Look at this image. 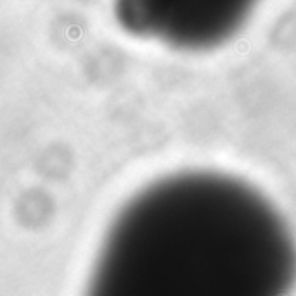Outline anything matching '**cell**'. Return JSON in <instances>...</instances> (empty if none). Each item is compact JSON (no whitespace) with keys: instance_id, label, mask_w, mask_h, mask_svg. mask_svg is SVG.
<instances>
[{"instance_id":"6da1fadb","label":"cell","mask_w":296,"mask_h":296,"mask_svg":"<svg viewBox=\"0 0 296 296\" xmlns=\"http://www.w3.org/2000/svg\"><path fill=\"white\" fill-rule=\"evenodd\" d=\"M253 0H229V4H230V7H232V11H234L237 16H243L244 14V9L248 7V4H251Z\"/></svg>"}]
</instances>
